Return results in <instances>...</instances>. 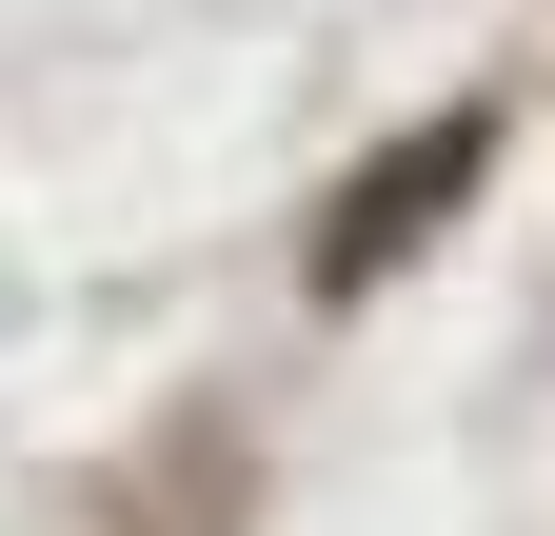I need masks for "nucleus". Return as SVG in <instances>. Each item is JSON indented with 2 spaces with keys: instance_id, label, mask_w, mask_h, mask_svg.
I'll return each mask as SVG.
<instances>
[{
  "instance_id": "nucleus-1",
  "label": "nucleus",
  "mask_w": 555,
  "mask_h": 536,
  "mask_svg": "<svg viewBox=\"0 0 555 536\" xmlns=\"http://www.w3.org/2000/svg\"><path fill=\"white\" fill-rule=\"evenodd\" d=\"M476 140H496V119H416V140L358 179V199H337V239H318V279H397V258L416 239H437V199L476 179Z\"/></svg>"
}]
</instances>
